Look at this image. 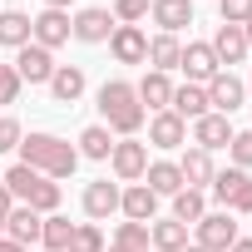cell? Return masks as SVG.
I'll return each mask as SVG.
<instances>
[{"label": "cell", "instance_id": "1", "mask_svg": "<svg viewBox=\"0 0 252 252\" xmlns=\"http://www.w3.org/2000/svg\"><path fill=\"white\" fill-rule=\"evenodd\" d=\"M20 163L60 183V178H69L79 168V149L55 139V134H30V139H20Z\"/></svg>", "mask_w": 252, "mask_h": 252}, {"label": "cell", "instance_id": "2", "mask_svg": "<svg viewBox=\"0 0 252 252\" xmlns=\"http://www.w3.org/2000/svg\"><path fill=\"white\" fill-rule=\"evenodd\" d=\"M99 114L109 119V129H114V134H124V139H134V134L144 129V119H149L129 79H109V84L99 89Z\"/></svg>", "mask_w": 252, "mask_h": 252}, {"label": "cell", "instance_id": "3", "mask_svg": "<svg viewBox=\"0 0 252 252\" xmlns=\"http://www.w3.org/2000/svg\"><path fill=\"white\" fill-rule=\"evenodd\" d=\"M109 163H114V178H119V183H139L144 168H149V144H139V139H114Z\"/></svg>", "mask_w": 252, "mask_h": 252}, {"label": "cell", "instance_id": "4", "mask_svg": "<svg viewBox=\"0 0 252 252\" xmlns=\"http://www.w3.org/2000/svg\"><path fill=\"white\" fill-rule=\"evenodd\" d=\"M203 89H208V109H213V114H222V119H227V114H237V109H242V99H247V84H242L237 74H227V69H222V74H213Z\"/></svg>", "mask_w": 252, "mask_h": 252}, {"label": "cell", "instance_id": "5", "mask_svg": "<svg viewBox=\"0 0 252 252\" xmlns=\"http://www.w3.org/2000/svg\"><path fill=\"white\" fill-rule=\"evenodd\" d=\"M193 227H198V247H203V252H227V247L237 242V222H232V213H203Z\"/></svg>", "mask_w": 252, "mask_h": 252}, {"label": "cell", "instance_id": "6", "mask_svg": "<svg viewBox=\"0 0 252 252\" xmlns=\"http://www.w3.org/2000/svg\"><path fill=\"white\" fill-rule=\"evenodd\" d=\"M55 69H60V64H55V55H50V50H40L35 40L15 50V74H20V84H50V74H55Z\"/></svg>", "mask_w": 252, "mask_h": 252}, {"label": "cell", "instance_id": "7", "mask_svg": "<svg viewBox=\"0 0 252 252\" xmlns=\"http://www.w3.org/2000/svg\"><path fill=\"white\" fill-rule=\"evenodd\" d=\"M178 69L188 74V84H208L213 74H222V64H218V55H213V45H208V40H188V45H183Z\"/></svg>", "mask_w": 252, "mask_h": 252}, {"label": "cell", "instance_id": "8", "mask_svg": "<svg viewBox=\"0 0 252 252\" xmlns=\"http://www.w3.org/2000/svg\"><path fill=\"white\" fill-rule=\"evenodd\" d=\"M74 30H69V10H40L35 20H30V40L40 45V50H55V45H64Z\"/></svg>", "mask_w": 252, "mask_h": 252}, {"label": "cell", "instance_id": "9", "mask_svg": "<svg viewBox=\"0 0 252 252\" xmlns=\"http://www.w3.org/2000/svg\"><path fill=\"white\" fill-rule=\"evenodd\" d=\"M109 50H114L119 64H144V60H149V35H144L139 25H114Z\"/></svg>", "mask_w": 252, "mask_h": 252}, {"label": "cell", "instance_id": "10", "mask_svg": "<svg viewBox=\"0 0 252 252\" xmlns=\"http://www.w3.org/2000/svg\"><path fill=\"white\" fill-rule=\"evenodd\" d=\"M149 144H154V149H183V144H188V124H183L173 109L149 114Z\"/></svg>", "mask_w": 252, "mask_h": 252}, {"label": "cell", "instance_id": "11", "mask_svg": "<svg viewBox=\"0 0 252 252\" xmlns=\"http://www.w3.org/2000/svg\"><path fill=\"white\" fill-rule=\"evenodd\" d=\"M119 213L129 218V222H158V193H154L149 183L124 188V193H119Z\"/></svg>", "mask_w": 252, "mask_h": 252}, {"label": "cell", "instance_id": "12", "mask_svg": "<svg viewBox=\"0 0 252 252\" xmlns=\"http://www.w3.org/2000/svg\"><path fill=\"white\" fill-rule=\"evenodd\" d=\"M114 15L109 10H99V5H89V10H79L74 20H69V30H74V40H84V45H104L109 35H114Z\"/></svg>", "mask_w": 252, "mask_h": 252}, {"label": "cell", "instance_id": "13", "mask_svg": "<svg viewBox=\"0 0 252 252\" xmlns=\"http://www.w3.org/2000/svg\"><path fill=\"white\" fill-rule=\"evenodd\" d=\"M227 144H232V124H227L222 114H203V119H193V149L213 154V149H227Z\"/></svg>", "mask_w": 252, "mask_h": 252}, {"label": "cell", "instance_id": "14", "mask_svg": "<svg viewBox=\"0 0 252 252\" xmlns=\"http://www.w3.org/2000/svg\"><path fill=\"white\" fill-rule=\"evenodd\" d=\"M134 94H139L144 114H158V109H168V104H173V79H168V74H158V69H149V74L134 84Z\"/></svg>", "mask_w": 252, "mask_h": 252}, {"label": "cell", "instance_id": "15", "mask_svg": "<svg viewBox=\"0 0 252 252\" xmlns=\"http://www.w3.org/2000/svg\"><path fill=\"white\" fill-rule=\"evenodd\" d=\"M149 15L163 35H178L183 25H193V0H149Z\"/></svg>", "mask_w": 252, "mask_h": 252}, {"label": "cell", "instance_id": "16", "mask_svg": "<svg viewBox=\"0 0 252 252\" xmlns=\"http://www.w3.org/2000/svg\"><path fill=\"white\" fill-rule=\"evenodd\" d=\"M208 45H213L218 64H227V69L247 60V40H242V25H218V35H213Z\"/></svg>", "mask_w": 252, "mask_h": 252}, {"label": "cell", "instance_id": "17", "mask_svg": "<svg viewBox=\"0 0 252 252\" xmlns=\"http://www.w3.org/2000/svg\"><path fill=\"white\" fill-rule=\"evenodd\" d=\"M40 227H45V218H40V213H35L30 203L10 208V218H5V232H10V242H20V247L40 242Z\"/></svg>", "mask_w": 252, "mask_h": 252}, {"label": "cell", "instance_id": "18", "mask_svg": "<svg viewBox=\"0 0 252 252\" xmlns=\"http://www.w3.org/2000/svg\"><path fill=\"white\" fill-rule=\"evenodd\" d=\"M178 173H183V188H198V193H203V188L213 183V173H218V168H213V154L188 149V154L178 158Z\"/></svg>", "mask_w": 252, "mask_h": 252}, {"label": "cell", "instance_id": "19", "mask_svg": "<svg viewBox=\"0 0 252 252\" xmlns=\"http://www.w3.org/2000/svg\"><path fill=\"white\" fill-rule=\"evenodd\" d=\"M119 183H109V178H94L89 188H84V213L89 218H109V213H119Z\"/></svg>", "mask_w": 252, "mask_h": 252}, {"label": "cell", "instance_id": "20", "mask_svg": "<svg viewBox=\"0 0 252 252\" xmlns=\"http://www.w3.org/2000/svg\"><path fill=\"white\" fill-rule=\"evenodd\" d=\"M149 247L154 252H183L188 247V222H178V218L149 222Z\"/></svg>", "mask_w": 252, "mask_h": 252}, {"label": "cell", "instance_id": "21", "mask_svg": "<svg viewBox=\"0 0 252 252\" xmlns=\"http://www.w3.org/2000/svg\"><path fill=\"white\" fill-rule=\"evenodd\" d=\"M183 124H193V119H203V114H213L208 109V89L203 84H183V89H173V104H168Z\"/></svg>", "mask_w": 252, "mask_h": 252}, {"label": "cell", "instance_id": "22", "mask_svg": "<svg viewBox=\"0 0 252 252\" xmlns=\"http://www.w3.org/2000/svg\"><path fill=\"white\" fill-rule=\"evenodd\" d=\"M50 94H55V104H74L84 94V69L79 64H60L50 74Z\"/></svg>", "mask_w": 252, "mask_h": 252}, {"label": "cell", "instance_id": "23", "mask_svg": "<svg viewBox=\"0 0 252 252\" xmlns=\"http://www.w3.org/2000/svg\"><path fill=\"white\" fill-rule=\"evenodd\" d=\"M144 183H149L158 198H173V193L183 188V173H178V163H168V158H154V163L144 168Z\"/></svg>", "mask_w": 252, "mask_h": 252}, {"label": "cell", "instance_id": "24", "mask_svg": "<svg viewBox=\"0 0 252 252\" xmlns=\"http://www.w3.org/2000/svg\"><path fill=\"white\" fill-rule=\"evenodd\" d=\"M178 60H183V45H178V35H154V40H149V64H154L158 74L178 69Z\"/></svg>", "mask_w": 252, "mask_h": 252}, {"label": "cell", "instance_id": "25", "mask_svg": "<svg viewBox=\"0 0 252 252\" xmlns=\"http://www.w3.org/2000/svg\"><path fill=\"white\" fill-rule=\"evenodd\" d=\"M69 237H74V222H69V218H60V213H50V218H45V227H40L45 252H69Z\"/></svg>", "mask_w": 252, "mask_h": 252}, {"label": "cell", "instance_id": "26", "mask_svg": "<svg viewBox=\"0 0 252 252\" xmlns=\"http://www.w3.org/2000/svg\"><path fill=\"white\" fill-rule=\"evenodd\" d=\"M0 45H10V50L30 45V15H20V10H0Z\"/></svg>", "mask_w": 252, "mask_h": 252}, {"label": "cell", "instance_id": "27", "mask_svg": "<svg viewBox=\"0 0 252 252\" xmlns=\"http://www.w3.org/2000/svg\"><path fill=\"white\" fill-rule=\"evenodd\" d=\"M40 178H45V173H35V168H25V163H15V168H10L5 178H0V183H5V193H10V198H20V203H30V193L40 188Z\"/></svg>", "mask_w": 252, "mask_h": 252}, {"label": "cell", "instance_id": "28", "mask_svg": "<svg viewBox=\"0 0 252 252\" xmlns=\"http://www.w3.org/2000/svg\"><path fill=\"white\" fill-rule=\"evenodd\" d=\"M109 154H114L109 129H104V124H89V129L79 134V158H109Z\"/></svg>", "mask_w": 252, "mask_h": 252}, {"label": "cell", "instance_id": "29", "mask_svg": "<svg viewBox=\"0 0 252 252\" xmlns=\"http://www.w3.org/2000/svg\"><path fill=\"white\" fill-rule=\"evenodd\" d=\"M203 213H208V198H203L198 188H178V193H173V218H178V222H198Z\"/></svg>", "mask_w": 252, "mask_h": 252}, {"label": "cell", "instance_id": "30", "mask_svg": "<svg viewBox=\"0 0 252 252\" xmlns=\"http://www.w3.org/2000/svg\"><path fill=\"white\" fill-rule=\"evenodd\" d=\"M114 247L119 252H149V222H119Z\"/></svg>", "mask_w": 252, "mask_h": 252}, {"label": "cell", "instance_id": "31", "mask_svg": "<svg viewBox=\"0 0 252 252\" xmlns=\"http://www.w3.org/2000/svg\"><path fill=\"white\" fill-rule=\"evenodd\" d=\"M242 178H247V173H242V168H222V173H213V183H208V188H213V198H218V203H222V208H227V203H232V193H237V183H242Z\"/></svg>", "mask_w": 252, "mask_h": 252}, {"label": "cell", "instance_id": "32", "mask_svg": "<svg viewBox=\"0 0 252 252\" xmlns=\"http://www.w3.org/2000/svg\"><path fill=\"white\" fill-rule=\"evenodd\" d=\"M30 208H35L40 218H50V213L60 208V183H55V178H40V188L30 193Z\"/></svg>", "mask_w": 252, "mask_h": 252}, {"label": "cell", "instance_id": "33", "mask_svg": "<svg viewBox=\"0 0 252 252\" xmlns=\"http://www.w3.org/2000/svg\"><path fill=\"white\" fill-rule=\"evenodd\" d=\"M69 252H104V232L94 222H79L74 237H69Z\"/></svg>", "mask_w": 252, "mask_h": 252}, {"label": "cell", "instance_id": "34", "mask_svg": "<svg viewBox=\"0 0 252 252\" xmlns=\"http://www.w3.org/2000/svg\"><path fill=\"white\" fill-rule=\"evenodd\" d=\"M227 154H232V168H252V129H242V134H232V144H227Z\"/></svg>", "mask_w": 252, "mask_h": 252}, {"label": "cell", "instance_id": "35", "mask_svg": "<svg viewBox=\"0 0 252 252\" xmlns=\"http://www.w3.org/2000/svg\"><path fill=\"white\" fill-rule=\"evenodd\" d=\"M149 15V0H114V20L119 25H139Z\"/></svg>", "mask_w": 252, "mask_h": 252}, {"label": "cell", "instance_id": "36", "mask_svg": "<svg viewBox=\"0 0 252 252\" xmlns=\"http://www.w3.org/2000/svg\"><path fill=\"white\" fill-rule=\"evenodd\" d=\"M222 10V25H247L252 20V0H218Z\"/></svg>", "mask_w": 252, "mask_h": 252}, {"label": "cell", "instance_id": "37", "mask_svg": "<svg viewBox=\"0 0 252 252\" xmlns=\"http://www.w3.org/2000/svg\"><path fill=\"white\" fill-rule=\"evenodd\" d=\"M20 99V74L15 64H0V104H15Z\"/></svg>", "mask_w": 252, "mask_h": 252}, {"label": "cell", "instance_id": "38", "mask_svg": "<svg viewBox=\"0 0 252 252\" xmlns=\"http://www.w3.org/2000/svg\"><path fill=\"white\" fill-rule=\"evenodd\" d=\"M20 139H25V134H20V124H15V119H0V154L20 149Z\"/></svg>", "mask_w": 252, "mask_h": 252}, {"label": "cell", "instance_id": "39", "mask_svg": "<svg viewBox=\"0 0 252 252\" xmlns=\"http://www.w3.org/2000/svg\"><path fill=\"white\" fill-rule=\"evenodd\" d=\"M222 213H252V178L237 183V193H232V203H227Z\"/></svg>", "mask_w": 252, "mask_h": 252}, {"label": "cell", "instance_id": "40", "mask_svg": "<svg viewBox=\"0 0 252 252\" xmlns=\"http://www.w3.org/2000/svg\"><path fill=\"white\" fill-rule=\"evenodd\" d=\"M10 208H15V198L5 193V183H0V232H5V218H10Z\"/></svg>", "mask_w": 252, "mask_h": 252}, {"label": "cell", "instance_id": "41", "mask_svg": "<svg viewBox=\"0 0 252 252\" xmlns=\"http://www.w3.org/2000/svg\"><path fill=\"white\" fill-rule=\"evenodd\" d=\"M227 252H252V237H237V242H232Z\"/></svg>", "mask_w": 252, "mask_h": 252}, {"label": "cell", "instance_id": "42", "mask_svg": "<svg viewBox=\"0 0 252 252\" xmlns=\"http://www.w3.org/2000/svg\"><path fill=\"white\" fill-rule=\"evenodd\" d=\"M0 252H25L20 242H10V237H0Z\"/></svg>", "mask_w": 252, "mask_h": 252}, {"label": "cell", "instance_id": "43", "mask_svg": "<svg viewBox=\"0 0 252 252\" xmlns=\"http://www.w3.org/2000/svg\"><path fill=\"white\" fill-rule=\"evenodd\" d=\"M45 10H69V0H45Z\"/></svg>", "mask_w": 252, "mask_h": 252}, {"label": "cell", "instance_id": "44", "mask_svg": "<svg viewBox=\"0 0 252 252\" xmlns=\"http://www.w3.org/2000/svg\"><path fill=\"white\" fill-rule=\"evenodd\" d=\"M242 40H247V50H252V20H247V25H242Z\"/></svg>", "mask_w": 252, "mask_h": 252}, {"label": "cell", "instance_id": "45", "mask_svg": "<svg viewBox=\"0 0 252 252\" xmlns=\"http://www.w3.org/2000/svg\"><path fill=\"white\" fill-rule=\"evenodd\" d=\"M183 252H203V247H198V242H188V247H183Z\"/></svg>", "mask_w": 252, "mask_h": 252}, {"label": "cell", "instance_id": "46", "mask_svg": "<svg viewBox=\"0 0 252 252\" xmlns=\"http://www.w3.org/2000/svg\"><path fill=\"white\" fill-rule=\"evenodd\" d=\"M104 252H119V247H104Z\"/></svg>", "mask_w": 252, "mask_h": 252}, {"label": "cell", "instance_id": "47", "mask_svg": "<svg viewBox=\"0 0 252 252\" xmlns=\"http://www.w3.org/2000/svg\"><path fill=\"white\" fill-rule=\"evenodd\" d=\"M247 89H252V84H247Z\"/></svg>", "mask_w": 252, "mask_h": 252}, {"label": "cell", "instance_id": "48", "mask_svg": "<svg viewBox=\"0 0 252 252\" xmlns=\"http://www.w3.org/2000/svg\"><path fill=\"white\" fill-rule=\"evenodd\" d=\"M149 252H154V247H149Z\"/></svg>", "mask_w": 252, "mask_h": 252}]
</instances>
